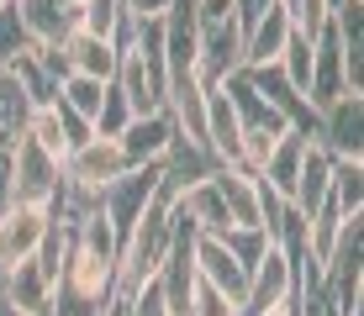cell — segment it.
<instances>
[{
    "instance_id": "1",
    "label": "cell",
    "mask_w": 364,
    "mask_h": 316,
    "mask_svg": "<svg viewBox=\"0 0 364 316\" xmlns=\"http://www.w3.org/2000/svg\"><path fill=\"white\" fill-rule=\"evenodd\" d=\"M191 16H196V74L211 90L243 69V16H237V0H191Z\"/></svg>"
},
{
    "instance_id": "2",
    "label": "cell",
    "mask_w": 364,
    "mask_h": 316,
    "mask_svg": "<svg viewBox=\"0 0 364 316\" xmlns=\"http://www.w3.org/2000/svg\"><path fill=\"white\" fill-rule=\"evenodd\" d=\"M122 174H132V163H127L117 137H90V143H80L64 158V185L80 190V195H90V200H100Z\"/></svg>"
},
{
    "instance_id": "3",
    "label": "cell",
    "mask_w": 364,
    "mask_h": 316,
    "mask_svg": "<svg viewBox=\"0 0 364 316\" xmlns=\"http://www.w3.org/2000/svg\"><path fill=\"white\" fill-rule=\"evenodd\" d=\"M159 163H148V169H132V174H122L117 185L106 190V195L95 200L100 206V217L111 222V232H117V248L132 237V227H137V217H143L148 206H154V195H159Z\"/></svg>"
},
{
    "instance_id": "4",
    "label": "cell",
    "mask_w": 364,
    "mask_h": 316,
    "mask_svg": "<svg viewBox=\"0 0 364 316\" xmlns=\"http://www.w3.org/2000/svg\"><path fill=\"white\" fill-rule=\"evenodd\" d=\"M11 190L21 206H48L64 190V163H53L32 137H16V169H11Z\"/></svg>"
},
{
    "instance_id": "5",
    "label": "cell",
    "mask_w": 364,
    "mask_h": 316,
    "mask_svg": "<svg viewBox=\"0 0 364 316\" xmlns=\"http://www.w3.org/2000/svg\"><path fill=\"white\" fill-rule=\"evenodd\" d=\"M296 300V263L280 248H264V258L248 269V295H243V316H259L269 306H291Z\"/></svg>"
},
{
    "instance_id": "6",
    "label": "cell",
    "mask_w": 364,
    "mask_h": 316,
    "mask_svg": "<svg viewBox=\"0 0 364 316\" xmlns=\"http://www.w3.org/2000/svg\"><path fill=\"white\" fill-rule=\"evenodd\" d=\"M53 232V217H48V206H11L6 217H0V269H16V263L37 258V248H43V237Z\"/></svg>"
},
{
    "instance_id": "7",
    "label": "cell",
    "mask_w": 364,
    "mask_h": 316,
    "mask_svg": "<svg viewBox=\"0 0 364 316\" xmlns=\"http://www.w3.org/2000/svg\"><path fill=\"white\" fill-rule=\"evenodd\" d=\"M317 148L328 158H364V95H343L317 111Z\"/></svg>"
},
{
    "instance_id": "8",
    "label": "cell",
    "mask_w": 364,
    "mask_h": 316,
    "mask_svg": "<svg viewBox=\"0 0 364 316\" xmlns=\"http://www.w3.org/2000/svg\"><path fill=\"white\" fill-rule=\"evenodd\" d=\"M196 280L200 285H211V290H222L228 300H237V311H243V295H248V269L232 258L228 248H222V237H211V232H196Z\"/></svg>"
},
{
    "instance_id": "9",
    "label": "cell",
    "mask_w": 364,
    "mask_h": 316,
    "mask_svg": "<svg viewBox=\"0 0 364 316\" xmlns=\"http://www.w3.org/2000/svg\"><path fill=\"white\" fill-rule=\"evenodd\" d=\"M211 190H217V200H222V211H228L232 227H259V232H264L259 174H248L243 163H228V169H211Z\"/></svg>"
},
{
    "instance_id": "10",
    "label": "cell",
    "mask_w": 364,
    "mask_h": 316,
    "mask_svg": "<svg viewBox=\"0 0 364 316\" xmlns=\"http://www.w3.org/2000/svg\"><path fill=\"white\" fill-rule=\"evenodd\" d=\"M58 58H64V69L69 74H80V80H100V85H111V74H117V43L111 37H90V32H80L74 27L64 43H58Z\"/></svg>"
},
{
    "instance_id": "11",
    "label": "cell",
    "mask_w": 364,
    "mask_h": 316,
    "mask_svg": "<svg viewBox=\"0 0 364 316\" xmlns=\"http://www.w3.org/2000/svg\"><path fill=\"white\" fill-rule=\"evenodd\" d=\"M122 153H127L132 169H148V163H164V153L174 148V121L164 111H154V116H132L122 126Z\"/></svg>"
},
{
    "instance_id": "12",
    "label": "cell",
    "mask_w": 364,
    "mask_h": 316,
    "mask_svg": "<svg viewBox=\"0 0 364 316\" xmlns=\"http://www.w3.org/2000/svg\"><path fill=\"white\" fill-rule=\"evenodd\" d=\"M291 32H296V27H291V11H285V6H269L264 16L243 32V69H269V63H280Z\"/></svg>"
},
{
    "instance_id": "13",
    "label": "cell",
    "mask_w": 364,
    "mask_h": 316,
    "mask_svg": "<svg viewBox=\"0 0 364 316\" xmlns=\"http://www.w3.org/2000/svg\"><path fill=\"white\" fill-rule=\"evenodd\" d=\"M206 158L217 163V169H228V163H243V143H237V116L228 106V95L211 85L206 90Z\"/></svg>"
},
{
    "instance_id": "14",
    "label": "cell",
    "mask_w": 364,
    "mask_h": 316,
    "mask_svg": "<svg viewBox=\"0 0 364 316\" xmlns=\"http://www.w3.org/2000/svg\"><path fill=\"white\" fill-rule=\"evenodd\" d=\"M16 11H21V21H27L37 48H58L74 27H80V16H74L64 0H16Z\"/></svg>"
},
{
    "instance_id": "15",
    "label": "cell",
    "mask_w": 364,
    "mask_h": 316,
    "mask_svg": "<svg viewBox=\"0 0 364 316\" xmlns=\"http://www.w3.org/2000/svg\"><path fill=\"white\" fill-rule=\"evenodd\" d=\"M0 290L11 295V306H16L21 316H48V311H53V285L43 280V269H37L32 258L16 263V269H6Z\"/></svg>"
},
{
    "instance_id": "16",
    "label": "cell",
    "mask_w": 364,
    "mask_h": 316,
    "mask_svg": "<svg viewBox=\"0 0 364 316\" xmlns=\"http://www.w3.org/2000/svg\"><path fill=\"white\" fill-rule=\"evenodd\" d=\"M306 148H311V137H301V132H285L280 143H274V153L264 158V169H259V180H264L274 195H285L291 200V190L301 180V158H306Z\"/></svg>"
},
{
    "instance_id": "17",
    "label": "cell",
    "mask_w": 364,
    "mask_h": 316,
    "mask_svg": "<svg viewBox=\"0 0 364 316\" xmlns=\"http://www.w3.org/2000/svg\"><path fill=\"white\" fill-rule=\"evenodd\" d=\"M328 180H333V158L322 153L317 143L306 148V158H301V180H296V190H291V206L301 211V217H317L322 211V200H328Z\"/></svg>"
},
{
    "instance_id": "18",
    "label": "cell",
    "mask_w": 364,
    "mask_h": 316,
    "mask_svg": "<svg viewBox=\"0 0 364 316\" xmlns=\"http://www.w3.org/2000/svg\"><path fill=\"white\" fill-rule=\"evenodd\" d=\"M328 200L348 217H364V158H333V180H328Z\"/></svg>"
},
{
    "instance_id": "19",
    "label": "cell",
    "mask_w": 364,
    "mask_h": 316,
    "mask_svg": "<svg viewBox=\"0 0 364 316\" xmlns=\"http://www.w3.org/2000/svg\"><path fill=\"white\" fill-rule=\"evenodd\" d=\"M21 137H32V143L43 148L53 163H64V158L74 153V148H69V132H64V121H58L53 106H37L32 116H27V132H21Z\"/></svg>"
},
{
    "instance_id": "20",
    "label": "cell",
    "mask_w": 364,
    "mask_h": 316,
    "mask_svg": "<svg viewBox=\"0 0 364 316\" xmlns=\"http://www.w3.org/2000/svg\"><path fill=\"white\" fill-rule=\"evenodd\" d=\"M53 100H58V106H69L85 126H95L100 100H106V85H100V80H80V74H69V80L58 85V95H53Z\"/></svg>"
},
{
    "instance_id": "21",
    "label": "cell",
    "mask_w": 364,
    "mask_h": 316,
    "mask_svg": "<svg viewBox=\"0 0 364 316\" xmlns=\"http://www.w3.org/2000/svg\"><path fill=\"white\" fill-rule=\"evenodd\" d=\"M27 116H32V106H27V95H21V85L0 69V143H16V137L27 132Z\"/></svg>"
},
{
    "instance_id": "22",
    "label": "cell",
    "mask_w": 364,
    "mask_h": 316,
    "mask_svg": "<svg viewBox=\"0 0 364 316\" xmlns=\"http://www.w3.org/2000/svg\"><path fill=\"white\" fill-rule=\"evenodd\" d=\"M32 43V32H27V21H21V11H16V0H0V69H11Z\"/></svg>"
},
{
    "instance_id": "23",
    "label": "cell",
    "mask_w": 364,
    "mask_h": 316,
    "mask_svg": "<svg viewBox=\"0 0 364 316\" xmlns=\"http://www.w3.org/2000/svg\"><path fill=\"white\" fill-rule=\"evenodd\" d=\"M117 316H174L169 311V295H164V280H143L137 290H127V295H117Z\"/></svg>"
},
{
    "instance_id": "24",
    "label": "cell",
    "mask_w": 364,
    "mask_h": 316,
    "mask_svg": "<svg viewBox=\"0 0 364 316\" xmlns=\"http://www.w3.org/2000/svg\"><path fill=\"white\" fill-rule=\"evenodd\" d=\"M274 69L285 74V85H291V90L306 95V80H311V43L291 32V43H285V53H280V63H274Z\"/></svg>"
},
{
    "instance_id": "25",
    "label": "cell",
    "mask_w": 364,
    "mask_h": 316,
    "mask_svg": "<svg viewBox=\"0 0 364 316\" xmlns=\"http://www.w3.org/2000/svg\"><path fill=\"white\" fill-rule=\"evenodd\" d=\"M222 248L232 253L237 263H243V269H254L259 258H264V248H269V237L259 232V227H228V232H222Z\"/></svg>"
},
{
    "instance_id": "26",
    "label": "cell",
    "mask_w": 364,
    "mask_h": 316,
    "mask_svg": "<svg viewBox=\"0 0 364 316\" xmlns=\"http://www.w3.org/2000/svg\"><path fill=\"white\" fill-rule=\"evenodd\" d=\"M74 16H80V32L111 37V32H117V21H122V0H85Z\"/></svg>"
},
{
    "instance_id": "27",
    "label": "cell",
    "mask_w": 364,
    "mask_h": 316,
    "mask_svg": "<svg viewBox=\"0 0 364 316\" xmlns=\"http://www.w3.org/2000/svg\"><path fill=\"white\" fill-rule=\"evenodd\" d=\"M328 21H333L328 0H296L291 6V27H296V37H306V43H317V37L328 32Z\"/></svg>"
},
{
    "instance_id": "28",
    "label": "cell",
    "mask_w": 364,
    "mask_h": 316,
    "mask_svg": "<svg viewBox=\"0 0 364 316\" xmlns=\"http://www.w3.org/2000/svg\"><path fill=\"white\" fill-rule=\"evenodd\" d=\"M127 121H132V106L122 100L117 85H106V100H100V116H95V137H122Z\"/></svg>"
},
{
    "instance_id": "29",
    "label": "cell",
    "mask_w": 364,
    "mask_h": 316,
    "mask_svg": "<svg viewBox=\"0 0 364 316\" xmlns=\"http://www.w3.org/2000/svg\"><path fill=\"white\" fill-rule=\"evenodd\" d=\"M185 316H243V311H237V300H228L222 290H211V285L196 280V290H191V311H185Z\"/></svg>"
},
{
    "instance_id": "30",
    "label": "cell",
    "mask_w": 364,
    "mask_h": 316,
    "mask_svg": "<svg viewBox=\"0 0 364 316\" xmlns=\"http://www.w3.org/2000/svg\"><path fill=\"white\" fill-rule=\"evenodd\" d=\"M11 169H16V143H0V217L16 206V190H11Z\"/></svg>"
},
{
    "instance_id": "31",
    "label": "cell",
    "mask_w": 364,
    "mask_h": 316,
    "mask_svg": "<svg viewBox=\"0 0 364 316\" xmlns=\"http://www.w3.org/2000/svg\"><path fill=\"white\" fill-rule=\"evenodd\" d=\"M174 6H180V0H122V11L137 16V21H164Z\"/></svg>"
},
{
    "instance_id": "32",
    "label": "cell",
    "mask_w": 364,
    "mask_h": 316,
    "mask_svg": "<svg viewBox=\"0 0 364 316\" xmlns=\"http://www.w3.org/2000/svg\"><path fill=\"white\" fill-rule=\"evenodd\" d=\"M0 316H21L16 306H11V295H6V290H0Z\"/></svg>"
},
{
    "instance_id": "33",
    "label": "cell",
    "mask_w": 364,
    "mask_h": 316,
    "mask_svg": "<svg viewBox=\"0 0 364 316\" xmlns=\"http://www.w3.org/2000/svg\"><path fill=\"white\" fill-rule=\"evenodd\" d=\"M259 316H296V306H269V311H259Z\"/></svg>"
},
{
    "instance_id": "34",
    "label": "cell",
    "mask_w": 364,
    "mask_h": 316,
    "mask_svg": "<svg viewBox=\"0 0 364 316\" xmlns=\"http://www.w3.org/2000/svg\"><path fill=\"white\" fill-rule=\"evenodd\" d=\"M64 6H69V11H80V6H85V0H64Z\"/></svg>"
},
{
    "instance_id": "35",
    "label": "cell",
    "mask_w": 364,
    "mask_h": 316,
    "mask_svg": "<svg viewBox=\"0 0 364 316\" xmlns=\"http://www.w3.org/2000/svg\"><path fill=\"white\" fill-rule=\"evenodd\" d=\"M338 6H343V0H328V11H338Z\"/></svg>"
},
{
    "instance_id": "36",
    "label": "cell",
    "mask_w": 364,
    "mask_h": 316,
    "mask_svg": "<svg viewBox=\"0 0 364 316\" xmlns=\"http://www.w3.org/2000/svg\"><path fill=\"white\" fill-rule=\"evenodd\" d=\"M280 6H285V11H291V6H296V0H280Z\"/></svg>"
},
{
    "instance_id": "37",
    "label": "cell",
    "mask_w": 364,
    "mask_h": 316,
    "mask_svg": "<svg viewBox=\"0 0 364 316\" xmlns=\"http://www.w3.org/2000/svg\"><path fill=\"white\" fill-rule=\"evenodd\" d=\"M0 280H6V269H0Z\"/></svg>"
}]
</instances>
